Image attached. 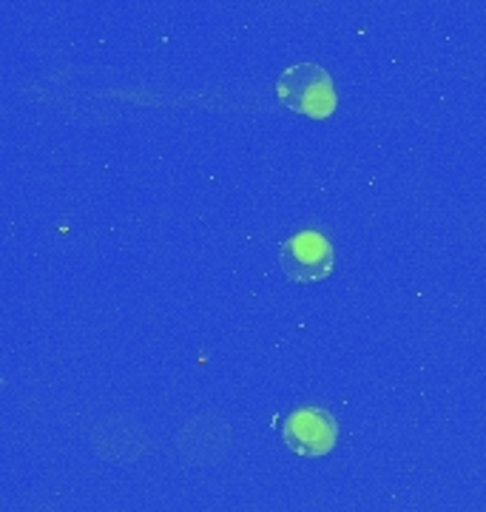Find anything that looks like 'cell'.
Returning a JSON list of instances; mask_svg holds the SVG:
<instances>
[{
	"label": "cell",
	"mask_w": 486,
	"mask_h": 512,
	"mask_svg": "<svg viewBox=\"0 0 486 512\" xmlns=\"http://www.w3.org/2000/svg\"><path fill=\"white\" fill-rule=\"evenodd\" d=\"M279 265L290 282L313 285L336 271V251L330 239L322 237L319 231H299L282 242Z\"/></svg>",
	"instance_id": "cell-2"
},
{
	"label": "cell",
	"mask_w": 486,
	"mask_h": 512,
	"mask_svg": "<svg viewBox=\"0 0 486 512\" xmlns=\"http://www.w3.org/2000/svg\"><path fill=\"white\" fill-rule=\"evenodd\" d=\"M282 439L290 453L302 458H322L333 453L339 441V424L330 410L322 407H299L282 424Z\"/></svg>",
	"instance_id": "cell-3"
},
{
	"label": "cell",
	"mask_w": 486,
	"mask_h": 512,
	"mask_svg": "<svg viewBox=\"0 0 486 512\" xmlns=\"http://www.w3.org/2000/svg\"><path fill=\"white\" fill-rule=\"evenodd\" d=\"M276 94L290 111L310 120L330 117L339 103L333 77L316 63H296L285 69V74L276 80Z\"/></svg>",
	"instance_id": "cell-1"
}]
</instances>
